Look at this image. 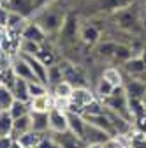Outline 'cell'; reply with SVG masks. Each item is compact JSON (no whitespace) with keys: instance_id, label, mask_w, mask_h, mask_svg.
Here are the masks:
<instances>
[{"instance_id":"15","label":"cell","mask_w":146,"mask_h":148,"mask_svg":"<svg viewBox=\"0 0 146 148\" xmlns=\"http://www.w3.org/2000/svg\"><path fill=\"white\" fill-rule=\"evenodd\" d=\"M7 7H9V11L18 12V14L27 18L33 9V0H9Z\"/></svg>"},{"instance_id":"7","label":"cell","mask_w":146,"mask_h":148,"mask_svg":"<svg viewBox=\"0 0 146 148\" xmlns=\"http://www.w3.org/2000/svg\"><path fill=\"white\" fill-rule=\"evenodd\" d=\"M125 94L130 99H144L146 97V83L141 79H129V83H123Z\"/></svg>"},{"instance_id":"35","label":"cell","mask_w":146,"mask_h":148,"mask_svg":"<svg viewBox=\"0 0 146 148\" xmlns=\"http://www.w3.org/2000/svg\"><path fill=\"white\" fill-rule=\"evenodd\" d=\"M37 58L46 65V67H49L51 64H55V57H53V53H49V51H44V49H41V53L37 55Z\"/></svg>"},{"instance_id":"23","label":"cell","mask_w":146,"mask_h":148,"mask_svg":"<svg viewBox=\"0 0 146 148\" xmlns=\"http://www.w3.org/2000/svg\"><path fill=\"white\" fill-rule=\"evenodd\" d=\"M53 88V95H57V97H70V94H72V90H74V85H72L70 81H67V79H62L60 83H57L55 86H51Z\"/></svg>"},{"instance_id":"38","label":"cell","mask_w":146,"mask_h":148,"mask_svg":"<svg viewBox=\"0 0 146 148\" xmlns=\"http://www.w3.org/2000/svg\"><path fill=\"white\" fill-rule=\"evenodd\" d=\"M14 141L16 139L12 136H0V148H12Z\"/></svg>"},{"instance_id":"12","label":"cell","mask_w":146,"mask_h":148,"mask_svg":"<svg viewBox=\"0 0 146 148\" xmlns=\"http://www.w3.org/2000/svg\"><path fill=\"white\" fill-rule=\"evenodd\" d=\"M42 138H44L42 132H37V131H33V129H32V131L21 134L20 138H16V141L20 143L23 148H37V145L41 143Z\"/></svg>"},{"instance_id":"17","label":"cell","mask_w":146,"mask_h":148,"mask_svg":"<svg viewBox=\"0 0 146 148\" xmlns=\"http://www.w3.org/2000/svg\"><path fill=\"white\" fill-rule=\"evenodd\" d=\"M125 71L130 74V76H139L146 71V64L143 62L141 57H130L129 60H125Z\"/></svg>"},{"instance_id":"27","label":"cell","mask_w":146,"mask_h":148,"mask_svg":"<svg viewBox=\"0 0 146 148\" xmlns=\"http://www.w3.org/2000/svg\"><path fill=\"white\" fill-rule=\"evenodd\" d=\"M14 101V95H12V90L5 85L0 83V109H9L11 104Z\"/></svg>"},{"instance_id":"42","label":"cell","mask_w":146,"mask_h":148,"mask_svg":"<svg viewBox=\"0 0 146 148\" xmlns=\"http://www.w3.org/2000/svg\"><path fill=\"white\" fill-rule=\"evenodd\" d=\"M141 58H143V62H144V64H146V49H144V51H143V53H141Z\"/></svg>"},{"instance_id":"5","label":"cell","mask_w":146,"mask_h":148,"mask_svg":"<svg viewBox=\"0 0 146 148\" xmlns=\"http://www.w3.org/2000/svg\"><path fill=\"white\" fill-rule=\"evenodd\" d=\"M109 138H113V136L109 134V132H106L104 129H99V127H95V125H92V123L86 122L85 138H83L85 145H90V143H100V145H104Z\"/></svg>"},{"instance_id":"9","label":"cell","mask_w":146,"mask_h":148,"mask_svg":"<svg viewBox=\"0 0 146 148\" xmlns=\"http://www.w3.org/2000/svg\"><path fill=\"white\" fill-rule=\"evenodd\" d=\"M55 139H57L60 148H85V141L69 131H65L62 134H55Z\"/></svg>"},{"instance_id":"13","label":"cell","mask_w":146,"mask_h":148,"mask_svg":"<svg viewBox=\"0 0 146 148\" xmlns=\"http://www.w3.org/2000/svg\"><path fill=\"white\" fill-rule=\"evenodd\" d=\"M32 116V129L37 132L46 134L49 131V120H48V113H39V111H30Z\"/></svg>"},{"instance_id":"24","label":"cell","mask_w":146,"mask_h":148,"mask_svg":"<svg viewBox=\"0 0 146 148\" xmlns=\"http://www.w3.org/2000/svg\"><path fill=\"white\" fill-rule=\"evenodd\" d=\"M62 79H65V78H63V71H62V67L51 64V65L48 67V86H55L57 83H60Z\"/></svg>"},{"instance_id":"4","label":"cell","mask_w":146,"mask_h":148,"mask_svg":"<svg viewBox=\"0 0 146 148\" xmlns=\"http://www.w3.org/2000/svg\"><path fill=\"white\" fill-rule=\"evenodd\" d=\"M11 69H12L16 78H21V79H27V81H39L37 76L33 74V71L30 69V65L27 64V60L21 57V55H18V57L12 60Z\"/></svg>"},{"instance_id":"44","label":"cell","mask_w":146,"mask_h":148,"mask_svg":"<svg viewBox=\"0 0 146 148\" xmlns=\"http://www.w3.org/2000/svg\"><path fill=\"white\" fill-rule=\"evenodd\" d=\"M7 4H9V0H0V5H2V7L7 5Z\"/></svg>"},{"instance_id":"28","label":"cell","mask_w":146,"mask_h":148,"mask_svg":"<svg viewBox=\"0 0 146 148\" xmlns=\"http://www.w3.org/2000/svg\"><path fill=\"white\" fill-rule=\"evenodd\" d=\"M12 57H11V51H5L0 48V76H2L4 72H7L12 65Z\"/></svg>"},{"instance_id":"22","label":"cell","mask_w":146,"mask_h":148,"mask_svg":"<svg viewBox=\"0 0 146 148\" xmlns=\"http://www.w3.org/2000/svg\"><path fill=\"white\" fill-rule=\"evenodd\" d=\"M81 39H83V42L85 44H95V42H99V37H100V32H99V28L97 27H93V25H88V27H85L83 30H81Z\"/></svg>"},{"instance_id":"21","label":"cell","mask_w":146,"mask_h":148,"mask_svg":"<svg viewBox=\"0 0 146 148\" xmlns=\"http://www.w3.org/2000/svg\"><path fill=\"white\" fill-rule=\"evenodd\" d=\"M9 113L12 118H20L23 115H28L30 113V104L25 102V101H20V99H14L11 108H9Z\"/></svg>"},{"instance_id":"30","label":"cell","mask_w":146,"mask_h":148,"mask_svg":"<svg viewBox=\"0 0 146 148\" xmlns=\"http://www.w3.org/2000/svg\"><path fill=\"white\" fill-rule=\"evenodd\" d=\"M132 57V48H129V46H125V44H116V48H115V58H118V60H129Z\"/></svg>"},{"instance_id":"11","label":"cell","mask_w":146,"mask_h":148,"mask_svg":"<svg viewBox=\"0 0 146 148\" xmlns=\"http://www.w3.org/2000/svg\"><path fill=\"white\" fill-rule=\"evenodd\" d=\"M32 131V116L30 113L28 115H23L20 118H14V123H12V138H20L21 134Z\"/></svg>"},{"instance_id":"16","label":"cell","mask_w":146,"mask_h":148,"mask_svg":"<svg viewBox=\"0 0 146 148\" xmlns=\"http://www.w3.org/2000/svg\"><path fill=\"white\" fill-rule=\"evenodd\" d=\"M60 34L65 37V39H69V41L74 39L76 34H78V18L76 16H67L65 20H63V25H62Z\"/></svg>"},{"instance_id":"25","label":"cell","mask_w":146,"mask_h":148,"mask_svg":"<svg viewBox=\"0 0 146 148\" xmlns=\"http://www.w3.org/2000/svg\"><path fill=\"white\" fill-rule=\"evenodd\" d=\"M113 90H115V86L109 83L107 79H104V78H100L99 79V83H97V88H95V94H97V97L99 99H102V101H106L109 95L113 94Z\"/></svg>"},{"instance_id":"34","label":"cell","mask_w":146,"mask_h":148,"mask_svg":"<svg viewBox=\"0 0 146 148\" xmlns=\"http://www.w3.org/2000/svg\"><path fill=\"white\" fill-rule=\"evenodd\" d=\"M99 5L106 11H116L121 7V0H99Z\"/></svg>"},{"instance_id":"29","label":"cell","mask_w":146,"mask_h":148,"mask_svg":"<svg viewBox=\"0 0 146 148\" xmlns=\"http://www.w3.org/2000/svg\"><path fill=\"white\" fill-rule=\"evenodd\" d=\"M28 92H30V99H32V97L48 94V86L41 81H28Z\"/></svg>"},{"instance_id":"6","label":"cell","mask_w":146,"mask_h":148,"mask_svg":"<svg viewBox=\"0 0 146 148\" xmlns=\"http://www.w3.org/2000/svg\"><path fill=\"white\" fill-rule=\"evenodd\" d=\"M69 115V132L78 136L79 139L85 138V129H86V120L81 113H74V111H67Z\"/></svg>"},{"instance_id":"1","label":"cell","mask_w":146,"mask_h":148,"mask_svg":"<svg viewBox=\"0 0 146 148\" xmlns=\"http://www.w3.org/2000/svg\"><path fill=\"white\" fill-rule=\"evenodd\" d=\"M70 108L69 111H74V113H83V109L95 99V95L92 94V90H88L85 86H74L70 94Z\"/></svg>"},{"instance_id":"36","label":"cell","mask_w":146,"mask_h":148,"mask_svg":"<svg viewBox=\"0 0 146 148\" xmlns=\"http://www.w3.org/2000/svg\"><path fill=\"white\" fill-rule=\"evenodd\" d=\"M37 148H60V146H58V143H57L55 138H48L44 134V138L41 139V143L37 145Z\"/></svg>"},{"instance_id":"39","label":"cell","mask_w":146,"mask_h":148,"mask_svg":"<svg viewBox=\"0 0 146 148\" xmlns=\"http://www.w3.org/2000/svg\"><path fill=\"white\" fill-rule=\"evenodd\" d=\"M136 127H137L139 132L146 134V113H144L143 116H137V118H136Z\"/></svg>"},{"instance_id":"2","label":"cell","mask_w":146,"mask_h":148,"mask_svg":"<svg viewBox=\"0 0 146 148\" xmlns=\"http://www.w3.org/2000/svg\"><path fill=\"white\" fill-rule=\"evenodd\" d=\"M63 20H65V18H63L60 12H57V11H44V12L39 16L37 23L41 25V28H42L46 34H57V32L62 30Z\"/></svg>"},{"instance_id":"10","label":"cell","mask_w":146,"mask_h":148,"mask_svg":"<svg viewBox=\"0 0 146 148\" xmlns=\"http://www.w3.org/2000/svg\"><path fill=\"white\" fill-rule=\"evenodd\" d=\"M21 37H23V39H30V41H35V42H41L42 44L44 39H46V32L41 28V25L37 21H35V23L32 21V23H27Z\"/></svg>"},{"instance_id":"41","label":"cell","mask_w":146,"mask_h":148,"mask_svg":"<svg viewBox=\"0 0 146 148\" xmlns=\"http://www.w3.org/2000/svg\"><path fill=\"white\" fill-rule=\"evenodd\" d=\"M33 2L37 4V5H42V4H46V2H48V0H33Z\"/></svg>"},{"instance_id":"18","label":"cell","mask_w":146,"mask_h":148,"mask_svg":"<svg viewBox=\"0 0 146 148\" xmlns=\"http://www.w3.org/2000/svg\"><path fill=\"white\" fill-rule=\"evenodd\" d=\"M12 123L14 118L9 109H0V136H12Z\"/></svg>"},{"instance_id":"32","label":"cell","mask_w":146,"mask_h":148,"mask_svg":"<svg viewBox=\"0 0 146 148\" xmlns=\"http://www.w3.org/2000/svg\"><path fill=\"white\" fill-rule=\"evenodd\" d=\"M115 48H116V42H111V41L102 42L99 46V55L100 57H115Z\"/></svg>"},{"instance_id":"33","label":"cell","mask_w":146,"mask_h":148,"mask_svg":"<svg viewBox=\"0 0 146 148\" xmlns=\"http://www.w3.org/2000/svg\"><path fill=\"white\" fill-rule=\"evenodd\" d=\"M53 108L62 109V111H69V108H70V99H67V97H57V95H53Z\"/></svg>"},{"instance_id":"19","label":"cell","mask_w":146,"mask_h":148,"mask_svg":"<svg viewBox=\"0 0 146 148\" xmlns=\"http://www.w3.org/2000/svg\"><path fill=\"white\" fill-rule=\"evenodd\" d=\"M102 78H104V79H107L109 83L115 86V88L123 86V76H121V72H120L116 67H107V69H104Z\"/></svg>"},{"instance_id":"20","label":"cell","mask_w":146,"mask_h":148,"mask_svg":"<svg viewBox=\"0 0 146 148\" xmlns=\"http://www.w3.org/2000/svg\"><path fill=\"white\" fill-rule=\"evenodd\" d=\"M18 46H20V49H21L20 53L32 55V57H37V55L41 53V49H42L41 42H35V41H30V39H23V37H21V42Z\"/></svg>"},{"instance_id":"31","label":"cell","mask_w":146,"mask_h":148,"mask_svg":"<svg viewBox=\"0 0 146 148\" xmlns=\"http://www.w3.org/2000/svg\"><path fill=\"white\" fill-rule=\"evenodd\" d=\"M104 108H102V104L97 101V99H93L92 102H90L85 109H83V113L81 115H100V113H104Z\"/></svg>"},{"instance_id":"3","label":"cell","mask_w":146,"mask_h":148,"mask_svg":"<svg viewBox=\"0 0 146 148\" xmlns=\"http://www.w3.org/2000/svg\"><path fill=\"white\" fill-rule=\"evenodd\" d=\"M48 120H49V132L51 134H62L69 131V115L67 111L51 108L48 111Z\"/></svg>"},{"instance_id":"43","label":"cell","mask_w":146,"mask_h":148,"mask_svg":"<svg viewBox=\"0 0 146 148\" xmlns=\"http://www.w3.org/2000/svg\"><path fill=\"white\" fill-rule=\"evenodd\" d=\"M12 148H23L20 143H18V141H14V145H12Z\"/></svg>"},{"instance_id":"37","label":"cell","mask_w":146,"mask_h":148,"mask_svg":"<svg viewBox=\"0 0 146 148\" xmlns=\"http://www.w3.org/2000/svg\"><path fill=\"white\" fill-rule=\"evenodd\" d=\"M118 20H120V25H123V27H130V25L134 23V16H132V12L123 11V12H120Z\"/></svg>"},{"instance_id":"14","label":"cell","mask_w":146,"mask_h":148,"mask_svg":"<svg viewBox=\"0 0 146 148\" xmlns=\"http://www.w3.org/2000/svg\"><path fill=\"white\" fill-rule=\"evenodd\" d=\"M12 95L14 99H20L25 102H30V92H28V81L21 79V78H16L14 85H12Z\"/></svg>"},{"instance_id":"8","label":"cell","mask_w":146,"mask_h":148,"mask_svg":"<svg viewBox=\"0 0 146 148\" xmlns=\"http://www.w3.org/2000/svg\"><path fill=\"white\" fill-rule=\"evenodd\" d=\"M30 111H39V113H48L53 108V94H42L30 99Z\"/></svg>"},{"instance_id":"40","label":"cell","mask_w":146,"mask_h":148,"mask_svg":"<svg viewBox=\"0 0 146 148\" xmlns=\"http://www.w3.org/2000/svg\"><path fill=\"white\" fill-rule=\"evenodd\" d=\"M85 148H104V145H100V143H90V145H85Z\"/></svg>"},{"instance_id":"26","label":"cell","mask_w":146,"mask_h":148,"mask_svg":"<svg viewBox=\"0 0 146 148\" xmlns=\"http://www.w3.org/2000/svg\"><path fill=\"white\" fill-rule=\"evenodd\" d=\"M129 99V111H130V116L132 118H137V116H143L146 113V104L143 102V99Z\"/></svg>"}]
</instances>
